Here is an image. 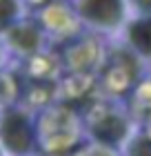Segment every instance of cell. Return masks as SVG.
Instances as JSON below:
<instances>
[{
  "instance_id": "cell-1",
  "label": "cell",
  "mask_w": 151,
  "mask_h": 156,
  "mask_svg": "<svg viewBox=\"0 0 151 156\" xmlns=\"http://www.w3.org/2000/svg\"><path fill=\"white\" fill-rule=\"evenodd\" d=\"M80 112L64 103H51L36 112V147L40 156H64L84 143Z\"/></svg>"
},
{
  "instance_id": "cell-2",
  "label": "cell",
  "mask_w": 151,
  "mask_h": 156,
  "mask_svg": "<svg viewBox=\"0 0 151 156\" xmlns=\"http://www.w3.org/2000/svg\"><path fill=\"white\" fill-rule=\"evenodd\" d=\"M80 118L87 140H96V143L111 145L118 150L129 138V134L136 129V120L127 103L102 94L80 109Z\"/></svg>"
},
{
  "instance_id": "cell-3",
  "label": "cell",
  "mask_w": 151,
  "mask_h": 156,
  "mask_svg": "<svg viewBox=\"0 0 151 156\" xmlns=\"http://www.w3.org/2000/svg\"><path fill=\"white\" fill-rule=\"evenodd\" d=\"M145 72H147L145 62L136 54L129 51L120 40L111 38L109 45H107L105 60H102V65H100L98 74H96L98 89H100L102 96L125 101L127 94L131 91V87L138 83V78Z\"/></svg>"
},
{
  "instance_id": "cell-4",
  "label": "cell",
  "mask_w": 151,
  "mask_h": 156,
  "mask_svg": "<svg viewBox=\"0 0 151 156\" xmlns=\"http://www.w3.org/2000/svg\"><path fill=\"white\" fill-rule=\"evenodd\" d=\"M69 2L82 29L98 34L107 40L118 38V34L131 16L127 0H69Z\"/></svg>"
},
{
  "instance_id": "cell-5",
  "label": "cell",
  "mask_w": 151,
  "mask_h": 156,
  "mask_svg": "<svg viewBox=\"0 0 151 156\" xmlns=\"http://www.w3.org/2000/svg\"><path fill=\"white\" fill-rule=\"evenodd\" d=\"M0 147L7 156H33L36 147V114L25 105H13L0 112Z\"/></svg>"
},
{
  "instance_id": "cell-6",
  "label": "cell",
  "mask_w": 151,
  "mask_h": 156,
  "mask_svg": "<svg viewBox=\"0 0 151 156\" xmlns=\"http://www.w3.org/2000/svg\"><path fill=\"white\" fill-rule=\"evenodd\" d=\"M109 40L91 31H82L76 38L60 45L58 58L64 74H98L105 60Z\"/></svg>"
},
{
  "instance_id": "cell-7",
  "label": "cell",
  "mask_w": 151,
  "mask_h": 156,
  "mask_svg": "<svg viewBox=\"0 0 151 156\" xmlns=\"http://www.w3.org/2000/svg\"><path fill=\"white\" fill-rule=\"evenodd\" d=\"M31 16L45 29L51 47L53 45L60 47L67 40L76 38L78 34L84 31L69 0H45L42 5L31 9Z\"/></svg>"
},
{
  "instance_id": "cell-8",
  "label": "cell",
  "mask_w": 151,
  "mask_h": 156,
  "mask_svg": "<svg viewBox=\"0 0 151 156\" xmlns=\"http://www.w3.org/2000/svg\"><path fill=\"white\" fill-rule=\"evenodd\" d=\"M0 42L9 54L11 62H20L27 60L31 56L49 49V38L45 29L40 27V23L31 16V11L25 18H20L16 25H11L5 34H0Z\"/></svg>"
},
{
  "instance_id": "cell-9",
  "label": "cell",
  "mask_w": 151,
  "mask_h": 156,
  "mask_svg": "<svg viewBox=\"0 0 151 156\" xmlns=\"http://www.w3.org/2000/svg\"><path fill=\"white\" fill-rule=\"evenodd\" d=\"M100 96L96 74H62L56 89V101L71 105L80 112L87 103Z\"/></svg>"
},
{
  "instance_id": "cell-10",
  "label": "cell",
  "mask_w": 151,
  "mask_h": 156,
  "mask_svg": "<svg viewBox=\"0 0 151 156\" xmlns=\"http://www.w3.org/2000/svg\"><path fill=\"white\" fill-rule=\"evenodd\" d=\"M116 40H120L145 65H151V16H129Z\"/></svg>"
},
{
  "instance_id": "cell-11",
  "label": "cell",
  "mask_w": 151,
  "mask_h": 156,
  "mask_svg": "<svg viewBox=\"0 0 151 156\" xmlns=\"http://www.w3.org/2000/svg\"><path fill=\"white\" fill-rule=\"evenodd\" d=\"M125 103H127L129 112H131L136 125H140L147 118H151V72H145L138 78V83L127 94Z\"/></svg>"
},
{
  "instance_id": "cell-12",
  "label": "cell",
  "mask_w": 151,
  "mask_h": 156,
  "mask_svg": "<svg viewBox=\"0 0 151 156\" xmlns=\"http://www.w3.org/2000/svg\"><path fill=\"white\" fill-rule=\"evenodd\" d=\"M20 94H22L20 74L13 65H7L5 69H0V112L18 105Z\"/></svg>"
},
{
  "instance_id": "cell-13",
  "label": "cell",
  "mask_w": 151,
  "mask_h": 156,
  "mask_svg": "<svg viewBox=\"0 0 151 156\" xmlns=\"http://www.w3.org/2000/svg\"><path fill=\"white\" fill-rule=\"evenodd\" d=\"M120 156H151V134L140 125L129 134V138L120 147Z\"/></svg>"
},
{
  "instance_id": "cell-14",
  "label": "cell",
  "mask_w": 151,
  "mask_h": 156,
  "mask_svg": "<svg viewBox=\"0 0 151 156\" xmlns=\"http://www.w3.org/2000/svg\"><path fill=\"white\" fill-rule=\"evenodd\" d=\"M29 11L31 9L27 0H0V34H5L11 25H16Z\"/></svg>"
},
{
  "instance_id": "cell-15",
  "label": "cell",
  "mask_w": 151,
  "mask_h": 156,
  "mask_svg": "<svg viewBox=\"0 0 151 156\" xmlns=\"http://www.w3.org/2000/svg\"><path fill=\"white\" fill-rule=\"evenodd\" d=\"M131 16H151V0H127Z\"/></svg>"
},
{
  "instance_id": "cell-16",
  "label": "cell",
  "mask_w": 151,
  "mask_h": 156,
  "mask_svg": "<svg viewBox=\"0 0 151 156\" xmlns=\"http://www.w3.org/2000/svg\"><path fill=\"white\" fill-rule=\"evenodd\" d=\"M7 65H11V60H9V54H7V49L2 47V42H0V69H5Z\"/></svg>"
},
{
  "instance_id": "cell-17",
  "label": "cell",
  "mask_w": 151,
  "mask_h": 156,
  "mask_svg": "<svg viewBox=\"0 0 151 156\" xmlns=\"http://www.w3.org/2000/svg\"><path fill=\"white\" fill-rule=\"evenodd\" d=\"M0 156H7V152L2 150V147H0Z\"/></svg>"
},
{
  "instance_id": "cell-18",
  "label": "cell",
  "mask_w": 151,
  "mask_h": 156,
  "mask_svg": "<svg viewBox=\"0 0 151 156\" xmlns=\"http://www.w3.org/2000/svg\"><path fill=\"white\" fill-rule=\"evenodd\" d=\"M33 156H40V154H33Z\"/></svg>"
}]
</instances>
